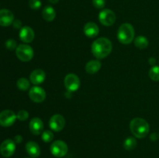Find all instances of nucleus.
I'll use <instances>...</instances> for the list:
<instances>
[{"label": "nucleus", "mask_w": 159, "mask_h": 158, "mask_svg": "<svg viewBox=\"0 0 159 158\" xmlns=\"http://www.w3.org/2000/svg\"><path fill=\"white\" fill-rule=\"evenodd\" d=\"M130 129L135 137L142 139L148 134L150 125L145 119L142 118H135L130 122Z\"/></svg>", "instance_id": "f03ea898"}, {"label": "nucleus", "mask_w": 159, "mask_h": 158, "mask_svg": "<svg viewBox=\"0 0 159 158\" xmlns=\"http://www.w3.org/2000/svg\"><path fill=\"white\" fill-rule=\"evenodd\" d=\"M16 150V143L11 139H5L0 145V153L4 157H10Z\"/></svg>", "instance_id": "1a4fd4ad"}, {"label": "nucleus", "mask_w": 159, "mask_h": 158, "mask_svg": "<svg viewBox=\"0 0 159 158\" xmlns=\"http://www.w3.org/2000/svg\"><path fill=\"white\" fill-rule=\"evenodd\" d=\"M137 141L134 137H127L124 142V147L127 150H132L136 147Z\"/></svg>", "instance_id": "4be33fe9"}, {"label": "nucleus", "mask_w": 159, "mask_h": 158, "mask_svg": "<svg viewBox=\"0 0 159 158\" xmlns=\"http://www.w3.org/2000/svg\"><path fill=\"white\" fill-rule=\"evenodd\" d=\"M148 75L152 81H159V67L156 66V65H155V66H152V68H151L150 71H149Z\"/></svg>", "instance_id": "5701e85b"}, {"label": "nucleus", "mask_w": 159, "mask_h": 158, "mask_svg": "<svg viewBox=\"0 0 159 158\" xmlns=\"http://www.w3.org/2000/svg\"><path fill=\"white\" fill-rule=\"evenodd\" d=\"M46 78L45 72L41 69H36L30 74V81L34 85H39L43 83Z\"/></svg>", "instance_id": "ddd939ff"}, {"label": "nucleus", "mask_w": 159, "mask_h": 158, "mask_svg": "<svg viewBox=\"0 0 159 158\" xmlns=\"http://www.w3.org/2000/svg\"><path fill=\"white\" fill-rule=\"evenodd\" d=\"M134 29L131 24L123 23L118 29L117 39L123 44H129L134 40Z\"/></svg>", "instance_id": "7ed1b4c3"}, {"label": "nucleus", "mask_w": 159, "mask_h": 158, "mask_svg": "<svg viewBox=\"0 0 159 158\" xmlns=\"http://www.w3.org/2000/svg\"><path fill=\"white\" fill-rule=\"evenodd\" d=\"M29 128L34 135H40L43 133V123L40 118H33L29 123Z\"/></svg>", "instance_id": "2eb2a0df"}, {"label": "nucleus", "mask_w": 159, "mask_h": 158, "mask_svg": "<svg viewBox=\"0 0 159 158\" xmlns=\"http://www.w3.org/2000/svg\"><path fill=\"white\" fill-rule=\"evenodd\" d=\"M102 64L99 60H91L85 65V71L89 74H96L100 70Z\"/></svg>", "instance_id": "a211bd4d"}, {"label": "nucleus", "mask_w": 159, "mask_h": 158, "mask_svg": "<svg viewBox=\"0 0 159 158\" xmlns=\"http://www.w3.org/2000/svg\"><path fill=\"white\" fill-rule=\"evenodd\" d=\"M148 63L149 64L152 65V66H155V64H156V59L155 57H152L148 59Z\"/></svg>", "instance_id": "7c9ffc66"}, {"label": "nucleus", "mask_w": 159, "mask_h": 158, "mask_svg": "<svg viewBox=\"0 0 159 158\" xmlns=\"http://www.w3.org/2000/svg\"><path fill=\"white\" fill-rule=\"evenodd\" d=\"M150 139H151V140H152V141H156L157 139H158V135L155 133H152V134L150 136Z\"/></svg>", "instance_id": "2f4dec72"}, {"label": "nucleus", "mask_w": 159, "mask_h": 158, "mask_svg": "<svg viewBox=\"0 0 159 158\" xmlns=\"http://www.w3.org/2000/svg\"><path fill=\"white\" fill-rule=\"evenodd\" d=\"M34 29L30 26H23L20 29V39L24 43H31L34 40Z\"/></svg>", "instance_id": "4468645a"}, {"label": "nucleus", "mask_w": 159, "mask_h": 158, "mask_svg": "<svg viewBox=\"0 0 159 158\" xmlns=\"http://www.w3.org/2000/svg\"><path fill=\"white\" fill-rule=\"evenodd\" d=\"M16 118L20 121H25L29 118V113L26 110H20L16 114Z\"/></svg>", "instance_id": "a878e982"}, {"label": "nucleus", "mask_w": 159, "mask_h": 158, "mask_svg": "<svg viewBox=\"0 0 159 158\" xmlns=\"http://www.w3.org/2000/svg\"><path fill=\"white\" fill-rule=\"evenodd\" d=\"M113 45L111 41L106 37H100L93 43L92 53L97 59H103L111 53Z\"/></svg>", "instance_id": "f257e3e1"}, {"label": "nucleus", "mask_w": 159, "mask_h": 158, "mask_svg": "<svg viewBox=\"0 0 159 158\" xmlns=\"http://www.w3.org/2000/svg\"><path fill=\"white\" fill-rule=\"evenodd\" d=\"M12 26H13V27L15 28V29H21L22 28V22L20 21V20H14L13 23H12Z\"/></svg>", "instance_id": "c85d7f7f"}, {"label": "nucleus", "mask_w": 159, "mask_h": 158, "mask_svg": "<svg viewBox=\"0 0 159 158\" xmlns=\"http://www.w3.org/2000/svg\"><path fill=\"white\" fill-rule=\"evenodd\" d=\"M41 139L43 142L45 143H50L54 139V134L50 130H44L43 133H41Z\"/></svg>", "instance_id": "b1692460"}, {"label": "nucleus", "mask_w": 159, "mask_h": 158, "mask_svg": "<svg viewBox=\"0 0 159 158\" xmlns=\"http://www.w3.org/2000/svg\"><path fill=\"white\" fill-rule=\"evenodd\" d=\"M51 4H57V2H59V0H48Z\"/></svg>", "instance_id": "473e14b6"}, {"label": "nucleus", "mask_w": 159, "mask_h": 158, "mask_svg": "<svg viewBox=\"0 0 159 158\" xmlns=\"http://www.w3.org/2000/svg\"><path fill=\"white\" fill-rule=\"evenodd\" d=\"M99 20L100 23H102L103 26H112L116 22V14L114 12L109 9H102L99 13Z\"/></svg>", "instance_id": "423d86ee"}, {"label": "nucleus", "mask_w": 159, "mask_h": 158, "mask_svg": "<svg viewBox=\"0 0 159 158\" xmlns=\"http://www.w3.org/2000/svg\"><path fill=\"white\" fill-rule=\"evenodd\" d=\"M83 31L86 37H89V38H93L99 34V29L96 23H93V22H89L84 26Z\"/></svg>", "instance_id": "dca6fc26"}, {"label": "nucleus", "mask_w": 159, "mask_h": 158, "mask_svg": "<svg viewBox=\"0 0 159 158\" xmlns=\"http://www.w3.org/2000/svg\"><path fill=\"white\" fill-rule=\"evenodd\" d=\"M51 153L56 157H63L68 153V145L62 140H55L50 147Z\"/></svg>", "instance_id": "39448f33"}, {"label": "nucleus", "mask_w": 159, "mask_h": 158, "mask_svg": "<svg viewBox=\"0 0 159 158\" xmlns=\"http://www.w3.org/2000/svg\"><path fill=\"white\" fill-rule=\"evenodd\" d=\"M26 150L31 157H38L40 154V148L34 141H29L26 144Z\"/></svg>", "instance_id": "f3484780"}, {"label": "nucleus", "mask_w": 159, "mask_h": 158, "mask_svg": "<svg viewBox=\"0 0 159 158\" xmlns=\"http://www.w3.org/2000/svg\"><path fill=\"white\" fill-rule=\"evenodd\" d=\"M16 55L21 61L28 62L34 57V50L27 44H20L16 49Z\"/></svg>", "instance_id": "20e7f679"}, {"label": "nucleus", "mask_w": 159, "mask_h": 158, "mask_svg": "<svg viewBox=\"0 0 159 158\" xmlns=\"http://www.w3.org/2000/svg\"><path fill=\"white\" fill-rule=\"evenodd\" d=\"M14 22V15L10 10L6 9H0V26H9Z\"/></svg>", "instance_id": "f8f14e48"}, {"label": "nucleus", "mask_w": 159, "mask_h": 158, "mask_svg": "<svg viewBox=\"0 0 159 158\" xmlns=\"http://www.w3.org/2000/svg\"><path fill=\"white\" fill-rule=\"evenodd\" d=\"M42 17L47 22L53 21L56 17L55 9L51 6H45L42 11Z\"/></svg>", "instance_id": "6ab92c4d"}, {"label": "nucleus", "mask_w": 159, "mask_h": 158, "mask_svg": "<svg viewBox=\"0 0 159 158\" xmlns=\"http://www.w3.org/2000/svg\"><path fill=\"white\" fill-rule=\"evenodd\" d=\"M30 81L26 77H20L16 82V86L21 91H26L30 88Z\"/></svg>", "instance_id": "412c9836"}, {"label": "nucleus", "mask_w": 159, "mask_h": 158, "mask_svg": "<svg viewBox=\"0 0 159 158\" xmlns=\"http://www.w3.org/2000/svg\"><path fill=\"white\" fill-rule=\"evenodd\" d=\"M16 119V115L13 111L10 109L3 110L0 112V125L3 127L11 126Z\"/></svg>", "instance_id": "0eeeda50"}, {"label": "nucleus", "mask_w": 159, "mask_h": 158, "mask_svg": "<svg viewBox=\"0 0 159 158\" xmlns=\"http://www.w3.org/2000/svg\"><path fill=\"white\" fill-rule=\"evenodd\" d=\"M148 40L144 36H138L134 39V45L139 49H145L148 46Z\"/></svg>", "instance_id": "aec40b11"}, {"label": "nucleus", "mask_w": 159, "mask_h": 158, "mask_svg": "<svg viewBox=\"0 0 159 158\" xmlns=\"http://www.w3.org/2000/svg\"><path fill=\"white\" fill-rule=\"evenodd\" d=\"M6 46L9 50H14L16 49L18 46H17V43L15 40H13V39H9L8 40H6Z\"/></svg>", "instance_id": "393cba45"}, {"label": "nucleus", "mask_w": 159, "mask_h": 158, "mask_svg": "<svg viewBox=\"0 0 159 158\" xmlns=\"http://www.w3.org/2000/svg\"><path fill=\"white\" fill-rule=\"evenodd\" d=\"M65 86L68 91L73 92L76 91L80 87V79L76 74H68L65 76Z\"/></svg>", "instance_id": "6e6552de"}, {"label": "nucleus", "mask_w": 159, "mask_h": 158, "mask_svg": "<svg viewBox=\"0 0 159 158\" xmlns=\"http://www.w3.org/2000/svg\"><path fill=\"white\" fill-rule=\"evenodd\" d=\"M29 6L30 7V9L37 10L41 7V2L40 0H30Z\"/></svg>", "instance_id": "bb28decb"}, {"label": "nucleus", "mask_w": 159, "mask_h": 158, "mask_svg": "<svg viewBox=\"0 0 159 158\" xmlns=\"http://www.w3.org/2000/svg\"><path fill=\"white\" fill-rule=\"evenodd\" d=\"M93 5L96 9H103L106 5V0H93Z\"/></svg>", "instance_id": "cd10ccee"}, {"label": "nucleus", "mask_w": 159, "mask_h": 158, "mask_svg": "<svg viewBox=\"0 0 159 158\" xmlns=\"http://www.w3.org/2000/svg\"><path fill=\"white\" fill-rule=\"evenodd\" d=\"M65 125V119L63 116L60 114H55L52 116L49 121V126L53 131L60 132Z\"/></svg>", "instance_id": "9b49d317"}, {"label": "nucleus", "mask_w": 159, "mask_h": 158, "mask_svg": "<svg viewBox=\"0 0 159 158\" xmlns=\"http://www.w3.org/2000/svg\"><path fill=\"white\" fill-rule=\"evenodd\" d=\"M29 97L33 102L40 103L46 99V92L44 89L38 86H34L30 89Z\"/></svg>", "instance_id": "9d476101"}, {"label": "nucleus", "mask_w": 159, "mask_h": 158, "mask_svg": "<svg viewBox=\"0 0 159 158\" xmlns=\"http://www.w3.org/2000/svg\"><path fill=\"white\" fill-rule=\"evenodd\" d=\"M13 140L16 143H22V141H23V137H22V136H20V135H16V136L14 137Z\"/></svg>", "instance_id": "c756f323"}]
</instances>
